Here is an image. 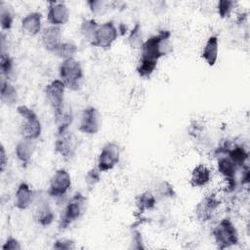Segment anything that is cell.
Listing matches in <instances>:
<instances>
[{
	"instance_id": "6da1fadb",
	"label": "cell",
	"mask_w": 250,
	"mask_h": 250,
	"mask_svg": "<svg viewBox=\"0 0 250 250\" xmlns=\"http://www.w3.org/2000/svg\"><path fill=\"white\" fill-rule=\"evenodd\" d=\"M170 38L171 31L168 29H162L157 34L148 37L145 40L141 48L140 59L158 63V61L161 58L172 52Z\"/></svg>"
},
{
	"instance_id": "7a4b0ae2",
	"label": "cell",
	"mask_w": 250,
	"mask_h": 250,
	"mask_svg": "<svg viewBox=\"0 0 250 250\" xmlns=\"http://www.w3.org/2000/svg\"><path fill=\"white\" fill-rule=\"evenodd\" d=\"M88 199L80 191H76L66 202L59 220L61 229H67L74 222L79 220L87 209Z\"/></svg>"
},
{
	"instance_id": "3957f363",
	"label": "cell",
	"mask_w": 250,
	"mask_h": 250,
	"mask_svg": "<svg viewBox=\"0 0 250 250\" xmlns=\"http://www.w3.org/2000/svg\"><path fill=\"white\" fill-rule=\"evenodd\" d=\"M60 79L70 91H78L84 78L83 67L75 58L63 60L59 66Z\"/></svg>"
},
{
	"instance_id": "277c9868",
	"label": "cell",
	"mask_w": 250,
	"mask_h": 250,
	"mask_svg": "<svg viewBox=\"0 0 250 250\" xmlns=\"http://www.w3.org/2000/svg\"><path fill=\"white\" fill-rule=\"evenodd\" d=\"M17 112L22 118L21 125V135L24 139L35 141L42 133V124L35 111L25 104L17 106Z\"/></svg>"
},
{
	"instance_id": "5b68a950",
	"label": "cell",
	"mask_w": 250,
	"mask_h": 250,
	"mask_svg": "<svg viewBox=\"0 0 250 250\" xmlns=\"http://www.w3.org/2000/svg\"><path fill=\"white\" fill-rule=\"evenodd\" d=\"M212 236L219 249L235 246L238 241V231L234 224L228 218L222 219L212 229Z\"/></svg>"
},
{
	"instance_id": "8992f818",
	"label": "cell",
	"mask_w": 250,
	"mask_h": 250,
	"mask_svg": "<svg viewBox=\"0 0 250 250\" xmlns=\"http://www.w3.org/2000/svg\"><path fill=\"white\" fill-rule=\"evenodd\" d=\"M118 28L112 21H107L104 23H99L95 34L90 42L94 47L101 49H109L118 37Z\"/></svg>"
},
{
	"instance_id": "52a82bcc",
	"label": "cell",
	"mask_w": 250,
	"mask_h": 250,
	"mask_svg": "<svg viewBox=\"0 0 250 250\" xmlns=\"http://www.w3.org/2000/svg\"><path fill=\"white\" fill-rule=\"evenodd\" d=\"M65 89L66 87L61 79H55L48 83L45 87V98L53 110L54 116L59 115L64 108Z\"/></svg>"
},
{
	"instance_id": "ba28073f",
	"label": "cell",
	"mask_w": 250,
	"mask_h": 250,
	"mask_svg": "<svg viewBox=\"0 0 250 250\" xmlns=\"http://www.w3.org/2000/svg\"><path fill=\"white\" fill-rule=\"evenodd\" d=\"M71 177L65 169H58L50 179L48 195L56 200L62 199L71 188Z\"/></svg>"
},
{
	"instance_id": "9c48e42d",
	"label": "cell",
	"mask_w": 250,
	"mask_h": 250,
	"mask_svg": "<svg viewBox=\"0 0 250 250\" xmlns=\"http://www.w3.org/2000/svg\"><path fill=\"white\" fill-rule=\"evenodd\" d=\"M221 203V199L215 192H210L203 196L194 208L196 220L201 223L211 221L220 208Z\"/></svg>"
},
{
	"instance_id": "30bf717a",
	"label": "cell",
	"mask_w": 250,
	"mask_h": 250,
	"mask_svg": "<svg viewBox=\"0 0 250 250\" xmlns=\"http://www.w3.org/2000/svg\"><path fill=\"white\" fill-rule=\"evenodd\" d=\"M76 148V138L69 130L56 133L54 149L64 161H70L75 156Z\"/></svg>"
},
{
	"instance_id": "8fae6325",
	"label": "cell",
	"mask_w": 250,
	"mask_h": 250,
	"mask_svg": "<svg viewBox=\"0 0 250 250\" xmlns=\"http://www.w3.org/2000/svg\"><path fill=\"white\" fill-rule=\"evenodd\" d=\"M102 125V117L97 107L93 105L86 106L80 116L78 130L86 135H96Z\"/></svg>"
},
{
	"instance_id": "7c38bea8",
	"label": "cell",
	"mask_w": 250,
	"mask_h": 250,
	"mask_svg": "<svg viewBox=\"0 0 250 250\" xmlns=\"http://www.w3.org/2000/svg\"><path fill=\"white\" fill-rule=\"evenodd\" d=\"M120 161V148L114 142L106 143L101 149L98 156L97 167L100 171L107 172L112 170Z\"/></svg>"
},
{
	"instance_id": "4fadbf2b",
	"label": "cell",
	"mask_w": 250,
	"mask_h": 250,
	"mask_svg": "<svg viewBox=\"0 0 250 250\" xmlns=\"http://www.w3.org/2000/svg\"><path fill=\"white\" fill-rule=\"evenodd\" d=\"M33 203H35L33 217L36 223L42 227L52 225L55 220V213L50 205V202L44 196H35Z\"/></svg>"
},
{
	"instance_id": "5bb4252c",
	"label": "cell",
	"mask_w": 250,
	"mask_h": 250,
	"mask_svg": "<svg viewBox=\"0 0 250 250\" xmlns=\"http://www.w3.org/2000/svg\"><path fill=\"white\" fill-rule=\"evenodd\" d=\"M69 10L63 2L51 1L48 3L47 20L50 25L62 26L69 21Z\"/></svg>"
},
{
	"instance_id": "9a60e30c",
	"label": "cell",
	"mask_w": 250,
	"mask_h": 250,
	"mask_svg": "<svg viewBox=\"0 0 250 250\" xmlns=\"http://www.w3.org/2000/svg\"><path fill=\"white\" fill-rule=\"evenodd\" d=\"M41 42L45 50L55 54L62 43V32L61 26L49 25L41 32Z\"/></svg>"
},
{
	"instance_id": "2e32d148",
	"label": "cell",
	"mask_w": 250,
	"mask_h": 250,
	"mask_svg": "<svg viewBox=\"0 0 250 250\" xmlns=\"http://www.w3.org/2000/svg\"><path fill=\"white\" fill-rule=\"evenodd\" d=\"M34 197L35 195L30 186L27 183L22 182L18 186L15 192L14 205L19 210H25L33 203Z\"/></svg>"
},
{
	"instance_id": "e0dca14e",
	"label": "cell",
	"mask_w": 250,
	"mask_h": 250,
	"mask_svg": "<svg viewBox=\"0 0 250 250\" xmlns=\"http://www.w3.org/2000/svg\"><path fill=\"white\" fill-rule=\"evenodd\" d=\"M21 27L24 34L35 36L41 32L42 15L39 12H30L26 14L21 21Z\"/></svg>"
},
{
	"instance_id": "ac0fdd59",
	"label": "cell",
	"mask_w": 250,
	"mask_h": 250,
	"mask_svg": "<svg viewBox=\"0 0 250 250\" xmlns=\"http://www.w3.org/2000/svg\"><path fill=\"white\" fill-rule=\"evenodd\" d=\"M211 180L212 172L207 165L199 163L191 170L189 184L192 188H203L207 186Z\"/></svg>"
},
{
	"instance_id": "d6986e66",
	"label": "cell",
	"mask_w": 250,
	"mask_h": 250,
	"mask_svg": "<svg viewBox=\"0 0 250 250\" xmlns=\"http://www.w3.org/2000/svg\"><path fill=\"white\" fill-rule=\"evenodd\" d=\"M34 150H35L34 141L22 138L15 147V154L18 160L20 161V163L23 167H26L31 161V158L34 154Z\"/></svg>"
},
{
	"instance_id": "ffe728a7",
	"label": "cell",
	"mask_w": 250,
	"mask_h": 250,
	"mask_svg": "<svg viewBox=\"0 0 250 250\" xmlns=\"http://www.w3.org/2000/svg\"><path fill=\"white\" fill-rule=\"evenodd\" d=\"M219 55V39L218 36L212 35L210 36L201 52V58L205 61V62L209 66H213L216 64Z\"/></svg>"
},
{
	"instance_id": "44dd1931",
	"label": "cell",
	"mask_w": 250,
	"mask_h": 250,
	"mask_svg": "<svg viewBox=\"0 0 250 250\" xmlns=\"http://www.w3.org/2000/svg\"><path fill=\"white\" fill-rule=\"evenodd\" d=\"M239 169L227 155L217 156V171L225 181L236 180V173Z\"/></svg>"
},
{
	"instance_id": "7402d4cb",
	"label": "cell",
	"mask_w": 250,
	"mask_h": 250,
	"mask_svg": "<svg viewBox=\"0 0 250 250\" xmlns=\"http://www.w3.org/2000/svg\"><path fill=\"white\" fill-rule=\"evenodd\" d=\"M0 85V97L2 103L7 105L16 104L19 100V95L16 87L11 83V81H8L3 77H1Z\"/></svg>"
},
{
	"instance_id": "603a6c76",
	"label": "cell",
	"mask_w": 250,
	"mask_h": 250,
	"mask_svg": "<svg viewBox=\"0 0 250 250\" xmlns=\"http://www.w3.org/2000/svg\"><path fill=\"white\" fill-rule=\"evenodd\" d=\"M156 196L151 191H144L139 194L136 198V206L138 214L141 216L143 213L146 211L153 210L156 206Z\"/></svg>"
},
{
	"instance_id": "cb8c5ba5",
	"label": "cell",
	"mask_w": 250,
	"mask_h": 250,
	"mask_svg": "<svg viewBox=\"0 0 250 250\" xmlns=\"http://www.w3.org/2000/svg\"><path fill=\"white\" fill-rule=\"evenodd\" d=\"M1 77L8 81H11L15 75V64L13 58L6 52H1V62H0Z\"/></svg>"
},
{
	"instance_id": "d4e9b609",
	"label": "cell",
	"mask_w": 250,
	"mask_h": 250,
	"mask_svg": "<svg viewBox=\"0 0 250 250\" xmlns=\"http://www.w3.org/2000/svg\"><path fill=\"white\" fill-rule=\"evenodd\" d=\"M14 22V12L11 6L5 2L0 3V23L3 31H8L12 28Z\"/></svg>"
},
{
	"instance_id": "484cf974",
	"label": "cell",
	"mask_w": 250,
	"mask_h": 250,
	"mask_svg": "<svg viewBox=\"0 0 250 250\" xmlns=\"http://www.w3.org/2000/svg\"><path fill=\"white\" fill-rule=\"evenodd\" d=\"M144 36H143V31H142V25L140 22H136L132 29L129 32L128 35V44L132 49H140L142 48L144 44Z\"/></svg>"
},
{
	"instance_id": "4316f807",
	"label": "cell",
	"mask_w": 250,
	"mask_h": 250,
	"mask_svg": "<svg viewBox=\"0 0 250 250\" xmlns=\"http://www.w3.org/2000/svg\"><path fill=\"white\" fill-rule=\"evenodd\" d=\"M77 46L71 42V41H62V43L60 45L58 50L56 51L55 55L59 58L63 60L72 59L77 54Z\"/></svg>"
},
{
	"instance_id": "83f0119b",
	"label": "cell",
	"mask_w": 250,
	"mask_h": 250,
	"mask_svg": "<svg viewBox=\"0 0 250 250\" xmlns=\"http://www.w3.org/2000/svg\"><path fill=\"white\" fill-rule=\"evenodd\" d=\"M98 25L99 22H97L94 19H85L82 21L80 25V33L89 43L91 42Z\"/></svg>"
},
{
	"instance_id": "f1b7e54d",
	"label": "cell",
	"mask_w": 250,
	"mask_h": 250,
	"mask_svg": "<svg viewBox=\"0 0 250 250\" xmlns=\"http://www.w3.org/2000/svg\"><path fill=\"white\" fill-rule=\"evenodd\" d=\"M155 192L157 196L162 197V198H175L177 193L175 191V188L172 184H170L168 181H161L160 183L157 184Z\"/></svg>"
},
{
	"instance_id": "f546056e",
	"label": "cell",
	"mask_w": 250,
	"mask_h": 250,
	"mask_svg": "<svg viewBox=\"0 0 250 250\" xmlns=\"http://www.w3.org/2000/svg\"><path fill=\"white\" fill-rule=\"evenodd\" d=\"M234 6H235V2L234 1H231V0H220L217 3L218 15L222 19L229 18L231 15Z\"/></svg>"
},
{
	"instance_id": "4dcf8cb0",
	"label": "cell",
	"mask_w": 250,
	"mask_h": 250,
	"mask_svg": "<svg viewBox=\"0 0 250 250\" xmlns=\"http://www.w3.org/2000/svg\"><path fill=\"white\" fill-rule=\"evenodd\" d=\"M102 177V172L98 167H93L85 175V183L88 188H94L98 183H100Z\"/></svg>"
},
{
	"instance_id": "1f68e13d",
	"label": "cell",
	"mask_w": 250,
	"mask_h": 250,
	"mask_svg": "<svg viewBox=\"0 0 250 250\" xmlns=\"http://www.w3.org/2000/svg\"><path fill=\"white\" fill-rule=\"evenodd\" d=\"M131 248L134 249H144V238L142 235V232L138 229V227L133 226L132 234H131Z\"/></svg>"
},
{
	"instance_id": "d6a6232c",
	"label": "cell",
	"mask_w": 250,
	"mask_h": 250,
	"mask_svg": "<svg viewBox=\"0 0 250 250\" xmlns=\"http://www.w3.org/2000/svg\"><path fill=\"white\" fill-rule=\"evenodd\" d=\"M76 248L75 241L70 238H59L53 243V249L73 250Z\"/></svg>"
},
{
	"instance_id": "836d02e7",
	"label": "cell",
	"mask_w": 250,
	"mask_h": 250,
	"mask_svg": "<svg viewBox=\"0 0 250 250\" xmlns=\"http://www.w3.org/2000/svg\"><path fill=\"white\" fill-rule=\"evenodd\" d=\"M105 4L106 3L104 1L101 0H90L87 2V5L89 6L91 13L95 16H101L105 12Z\"/></svg>"
},
{
	"instance_id": "e575fe53",
	"label": "cell",
	"mask_w": 250,
	"mask_h": 250,
	"mask_svg": "<svg viewBox=\"0 0 250 250\" xmlns=\"http://www.w3.org/2000/svg\"><path fill=\"white\" fill-rule=\"evenodd\" d=\"M2 250H21V245L19 240L13 236L7 237L6 241L2 245Z\"/></svg>"
},
{
	"instance_id": "d590c367",
	"label": "cell",
	"mask_w": 250,
	"mask_h": 250,
	"mask_svg": "<svg viewBox=\"0 0 250 250\" xmlns=\"http://www.w3.org/2000/svg\"><path fill=\"white\" fill-rule=\"evenodd\" d=\"M239 170H241V176H240V184L242 186H247L249 184L250 180V169L248 163L242 166Z\"/></svg>"
},
{
	"instance_id": "8d00e7d4",
	"label": "cell",
	"mask_w": 250,
	"mask_h": 250,
	"mask_svg": "<svg viewBox=\"0 0 250 250\" xmlns=\"http://www.w3.org/2000/svg\"><path fill=\"white\" fill-rule=\"evenodd\" d=\"M8 164V156L5 150L4 146H1V151H0V171L1 173H3L6 169V166Z\"/></svg>"
}]
</instances>
